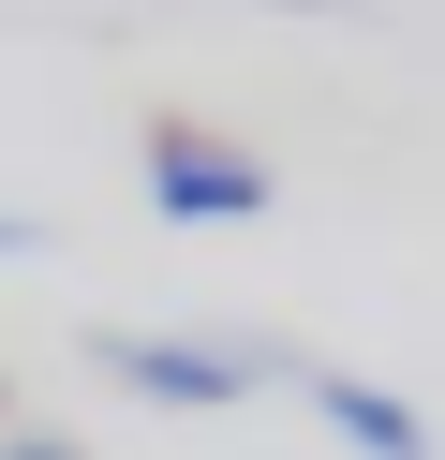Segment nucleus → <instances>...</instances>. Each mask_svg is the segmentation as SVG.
<instances>
[{
  "label": "nucleus",
  "instance_id": "nucleus-4",
  "mask_svg": "<svg viewBox=\"0 0 445 460\" xmlns=\"http://www.w3.org/2000/svg\"><path fill=\"white\" fill-rule=\"evenodd\" d=\"M0 252H45V223H30V208H0Z\"/></svg>",
  "mask_w": 445,
  "mask_h": 460
},
{
  "label": "nucleus",
  "instance_id": "nucleus-5",
  "mask_svg": "<svg viewBox=\"0 0 445 460\" xmlns=\"http://www.w3.org/2000/svg\"><path fill=\"white\" fill-rule=\"evenodd\" d=\"M0 460H75V446H59V430H15V446H0Z\"/></svg>",
  "mask_w": 445,
  "mask_h": 460
},
{
  "label": "nucleus",
  "instance_id": "nucleus-6",
  "mask_svg": "<svg viewBox=\"0 0 445 460\" xmlns=\"http://www.w3.org/2000/svg\"><path fill=\"white\" fill-rule=\"evenodd\" d=\"M253 15H356V0H253Z\"/></svg>",
  "mask_w": 445,
  "mask_h": 460
},
{
  "label": "nucleus",
  "instance_id": "nucleus-2",
  "mask_svg": "<svg viewBox=\"0 0 445 460\" xmlns=\"http://www.w3.org/2000/svg\"><path fill=\"white\" fill-rule=\"evenodd\" d=\"M134 179H148V208H164V223H267V208H282V179H267L237 134H208V119H148Z\"/></svg>",
  "mask_w": 445,
  "mask_h": 460
},
{
  "label": "nucleus",
  "instance_id": "nucleus-3",
  "mask_svg": "<svg viewBox=\"0 0 445 460\" xmlns=\"http://www.w3.org/2000/svg\"><path fill=\"white\" fill-rule=\"evenodd\" d=\"M297 401H312L356 460H431V416H415V401H386L371 371H312V357H297Z\"/></svg>",
  "mask_w": 445,
  "mask_h": 460
},
{
  "label": "nucleus",
  "instance_id": "nucleus-1",
  "mask_svg": "<svg viewBox=\"0 0 445 460\" xmlns=\"http://www.w3.org/2000/svg\"><path fill=\"white\" fill-rule=\"evenodd\" d=\"M89 371H104L119 401H148V416H237L253 386H282L297 357H237V341H178V327H89Z\"/></svg>",
  "mask_w": 445,
  "mask_h": 460
}]
</instances>
